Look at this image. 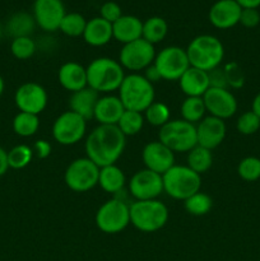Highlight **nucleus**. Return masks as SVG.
<instances>
[{
	"label": "nucleus",
	"mask_w": 260,
	"mask_h": 261,
	"mask_svg": "<svg viewBox=\"0 0 260 261\" xmlns=\"http://www.w3.org/2000/svg\"><path fill=\"white\" fill-rule=\"evenodd\" d=\"M99 167L89 158H78L68 166L64 181L70 190L86 193L98 185Z\"/></svg>",
	"instance_id": "nucleus-9"
},
{
	"label": "nucleus",
	"mask_w": 260,
	"mask_h": 261,
	"mask_svg": "<svg viewBox=\"0 0 260 261\" xmlns=\"http://www.w3.org/2000/svg\"><path fill=\"white\" fill-rule=\"evenodd\" d=\"M154 87L144 75L132 73L125 75L119 88V98L125 110L144 112L154 102Z\"/></svg>",
	"instance_id": "nucleus-4"
},
{
	"label": "nucleus",
	"mask_w": 260,
	"mask_h": 261,
	"mask_svg": "<svg viewBox=\"0 0 260 261\" xmlns=\"http://www.w3.org/2000/svg\"><path fill=\"white\" fill-rule=\"evenodd\" d=\"M260 23V13L257 9H242L240 24L246 28H255Z\"/></svg>",
	"instance_id": "nucleus-42"
},
{
	"label": "nucleus",
	"mask_w": 260,
	"mask_h": 261,
	"mask_svg": "<svg viewBox=\"0 0 260 261\" xmlns=\"http://www.w3.org/2000/svg\"><path fill=\"white\" fill-rule=\"evenodd\" d=\"M9 165H8V152L4 148L0 147V177L7 173Z\"/></svg>",
	"instance_id": "nucleus-46"
},
{
	"label": "nucleus",
	"mask_w": 260,
	"mask_h": 261,
	"mask_svg": "<svg viewBox=\"0 0 260 261\" xmlns=\"http://www.w3.org/2000/svg\"><path fill=\"white\" fill-rule=\"evenodd\" d=\"M160 142L173 153H189L198 145L196 126L185 120H170L158 133Z\"/></svg>",
	"instance_id": "nucleus-7"
},
{
	"label": "nucleus",
	"mask_w": 260,
	"mask_h": 261,
	"mask_svg": "<svg viewBox=\"0 0 260 261\" xmlns=\"http://www.w3.org/2000/svg\"><path fill=\"white\" fill-rule=\"evenodd\" d=\"M208 76H209V84H211L212 88L228 89V84H227V79H226V75H224L223 68L218 66V68L208 71Z\"/></svg>",
	"instance_id": "nucleus-43"
},
{
	"label": "nucleus",
	"mask_w": 260,
	"mask_h": 261,
	"mask_svg": "<svg viewBox=\"0 0 260 261\" xmlns=\"http://www.w3.org/2000/svg\"><path fill=\"white\" fill-rule=\"evenodd\" d=\"M37 50V45L31 37L13 38L10 43V53L18 60H27L32 58Z\"/></svg>",
	"instance_id": "nucleus-38"
},
{
	"label": "nucleus",
	"mask_w": 260,
	"mask_h": 261,
	"mask_svg": "<svg viewBox=\"0 0 260 261\" xmlns=\"http://www.w3.org/2000/svg\"><path fill=\"white\" fill-rule=\"evenodd\" d=\"M163 193L176 200L185 201L200 191L201 176L188 166H172L162 175Z\"/></svg>",
	"instance_id": "nucleus-6"
},
{
	"label": "nucleus",
	"mask_w": 260,
	"mask_h": 261,
	"mask_svg": "<svg viewBox=\"0 0 260 261\" xmlns=\"http://www.w3.org/2000/svg\"><path fill=\"white\" fill-rule=\"evenodd\" d=\"M36 20L27 12H17L12 14L5 24V31L12 38L31 37L36 28Z\"/></svg>",
	"instance_id": "nucleus-26"
},
{
	"label": "nucleus",
	"mask_w": 260,
	"mask_h": 261,
	"mask_svg": "<svg viewBox=\"0 0 260 261\" xmlns=\"http://www.w3.org/2000/svg\"><path fill=\"white\" fill-rule=\"evenodd\" d=\"M87 86L97 93L119 91L125 78L124 68L111 58H97L87 66Z\"/></svg>",
	"instance_id": "nucleus-2"
},
{
	"label": "nucleus",
	"mask_w": 260,
	"mask_h": 261,
	"mask_svg": "<svg viewBox=\"0 0 260 261\" xmlns=\"http://www.w3.org/2000/svg\"><path fill=\"white\" fill-rule=\"evenodd\" d=\"M153 65L157 68L161 78L165 81H178L190 68L185 48L178 46H168L155 54Z\"/></svg>",
	"instance_id": "nucleus-10"
},
{
	"label": "nucleus",
	"mask_w": 260,
	"mask_h": 261,
	"mask_svg": "<svg viewBox=\"0 0 260 261\" xmlns=\"http://www.w3.org/2000/svg\"><path fill=\"white\" fill-rule=\"evenodd\" d=\"M242 8L236 0H217L208 13L209 22L218 30H229L240 23Z\"/></svg>",
	"instance_id": "nucleus-19"
},
{
	"label": "nucleus",
	"mask_w": 260,
	"mask_h": 261,
	"mask_svg": "<svg viewBox=\"0 0 260 261\" xmlns=\"http://www.w3.org/2000/svg\"><path fill=\"white\" fill-rule=\"evenodd\" d=\"M122 15V10L120 5L115 2H106L102 4L99 9V17L107 20L109 23H115Z\"/></svg>",
	"instance_id": "nucleus-41"
},
{
	"label": "nucleus",
	"mask_w": 260,
	"mask_h": 261,
	"mask_svg": "<svg viewBox=\"0 0 260 261\" xmlns=\"http://www.w3.org/2000/svg\"><path fill=\"white\" fill-rule=\"evenodd\" d=\"M237 132L242 135H252L260 129V119L252 111H246L237 119Z\"/></svg>",
	"instance_id": "nucleus-39"
},
{
	"label": "nucleus",
	"mask_w": 260,
	"mask_h": 261,
	"mask_svg": "<svg viewBox=\"0 0 260 261\" xmlns=\"http://www.w3.org/2000/svg\"><path fill=\"white\" fill-rule=\"evenodd\" d=\"M142 160L145 168L163 175L166 171L175 166V153L160 140L150 142L143 148Z\"/></svg>",
	"instance_id": "nucleus-17"
},
{
	"label": "nucleus",
	"mask_w": 260,
	"mask_h": 261,
	"mask_svg": "<svg viewBox=\"0 0 260 261\" xmlns=\"http://www.w3.org/2000/svg\"><path fill=\"white\" fill-rule=\"evenodd\" d=\"M181 117L190 124H198L204 119L205 115V105L203 97H186L180 107Z\"/></svg>",
	"instance_id": "nucleus-29"
},
{
	"label": "nucleus",
	"mask_w": 260,
	"mask_h": 261,
	"mask_svg": "<svg viewBox=\"0 0 260 261\" xmlns=\"http://www.w3.org/2000/svg\"><path fill=\"white\" fill-rule=\"evenodd\" d=\"M206 112L217 119L226 120L233 116L237 111L236 97L224 88H209L203 96Z\"/></svg>",
	"instance_id": "nucleus-16"
},
{
	"label": "nucleus",
	"mask_w": 260,
	"mask_h": 261,
	"mask_svg": "<svg viewBox=\"0 0 260 261\" xmlns=\"http://www.w3.org/2000/svg\"><path fill=\"white\" fill-rule=\"evenodd\" d=\"M4 89H5L4 79H3V76L0 75V97H2V96H3V93H4Z\"/></svg>",
	"instance_id": "nucleus-49"
},
{
	"label": "nucleus",
	"mask_w": 260,
	"mask_h": 261,
	"mask_svg": "<svg viewBox=\"0 0 260 261\" xmlns=\"http://www.w3.org/2000/svg\"><path fill=\"white\" fill-rule=\"evenodd\" d=\"M168 32V24L163 18L150 17L145 22H143L142 38L148 41L152 45L165 40Z\"/></svg>",
	"instance_id": "nucleus-28"
},
{
	"label": "nucleus",
	"mask_w": 260,
	"mask_h": 261,
	"mask_svg": "<svg viewBox=\"0 0 260 261\" xmlns=\"http://www.w3.org/2000/svg\"><path fill=\"white\" fill-rule=\"evenodd\" d=\"M98 94L99 93H97L96 91H93L89 87H86V88L81 89L78 92H74V93H71L70 99H69L70 111L78 114L79 116H82L87 121L93 119L94 109H96V105L99 98Z\"/></svg>",
	"instance_id": "nucleus-24"
},
{
	"label": "nucleus",
	"mask_w": 260,
	"mask_h": 261,
	"mask_svg": "<svg viewBox=\"0 0 260 261\" xmlns=\"http://www.w3.org/2000/svg\"><path fill=\"white\" fill-rule=\"evenodd\" d=\"M170 109L162 102H153L144 111V120L153 126L162 127L170 121Z\"/></svg>",
	"instance_id": "nucleus-36"
},
{
	"label": "nucleus",
	"mask_w": 260,
	"mask_h": 261,
	"mask_svg": "<svg viewBox=\"0 0 260 261\" xmlns=\"http://www.w3.org/2000/svg\"><path fill=\"white\" fill-rule=\"evenodd\" d=\"M180 89L186 97H203L211 88L206 71L190 66L178 79Z\"/></svg>",
	"instance_id": "nucleus-22"
},
{
	"label": "nucleus",
	"mask_w": 260,
	"mask_h": 261,
	"mask_svg": "<svg viewBox=\"0 0 260 261\" xmlns=\"http://www.w3.org/2000/svg\"><path fill=\"white\" fill-rule=\"evenodd\" d=\"M65 14L63 0H35L33 3L32 15L36 24L45 32L58 31Z\"/></svg>",
	"instance_id": "nucleus-15"
},
{
	"label": "nucleus",
	"mask_w": 260,
	"mask_h": 261,
	"mask_svg": "<svg viewBox=\"0 0 260 261\" xmlns=\"http://www.w3.org/2000/svg\"><path fill=\"white\" fill-rule=\"evenodd\" d=\"M227 127L223 120L213 116H206L196 125V140L198 145L213 150L226 138Z\"/></svg>",
	"instance_id": "nucleus-18"
},
{
	"label": "nucleus",
	"mask_w": 260,
	"mask_h": 261,
	"mask_svg": "<svg viewBox=\"0 0 260 261\" xmlns=\"http://www.w3.org/2000/svg\"><path fill=\"white\" fill-rule=\"evenodd\" d=\"M58 79L60 86L71 93L88 87L87 86V69L75 61L63 64L59 69Z\"/></svg>",
	"instance_id": "nucleus-21"
},
{
	"label": "nucleus",
	"mask_w": 260,
	"mask_h": 261,
	"mask_svg": "<svg viewBox=\"0 0 260 261\" xmlns=\"http://www.w3.org/2000/svg\"><path fill=\"white\" fill-rule=\"evenodd\" d=\"M47 92L35 82H28L18 87L14 94L15 106L20 112L40 115L47 106Z\"/></svg>",
	"instance_id": "nucleus-14"
},
{
	"label": "nucleus",
	"mask_w": 260,
	"mask_h": 261,
	"mask_svg": "<svg viewBox=\"0 0 260 261\" xmlns=\"http://www.w3.org/2000/svg\"><path fill=\"white\" fill-rule=\"evenodd\" d=\"M213 165V154L212 150L206 148L196 145L188 153V167L191 168L194 172L203 175Z\"/></svg>",
	"instance_id": "nucleus-30"
},
{
	"label": "nucleus",
	"mask_w": 260,
	"mask_h": 261,
	"mask_svg": "<svg viewBox=\"0 0 260 261\" xmlns=\"http://www.w3.org/2000/svg\"><path fill=\"white\" fill-rule=\"evenodd\" d=\"M185 50L190 66L206 73L221 66L224 58L223 43L212 35L196 36Z\"/></svg>",
	"instance_id": "nucleus-3"
},
{
	"label": "nucleus",
	"mask_w": 260,
	"mask_h": 261,
	"mask_svg": "<svg viewBox=\"0 0 260 261\" xmlns=\"http://www.w3.org/2000/svg\"><path fill=\"white\" fill-rule=\"evenodd\" d=\"M125 184H126V177L120 167L116 165L105 166L99 168V177L98 185L103 191L109 194H117L122 191Z\"/></svg>",
	"instance_id": "nucleus-27"
},
{
	"label": "nucleus",
	"mask_w": 260,
	"mask_h": 261,
	"mask_svg": "<svg viewBox=\"0 0 260 261\" xmlns=\"http://www.w3.org/2000/svg\"><path fill=\"white\" fill-rule=\"evenodd\" d=\"M237 175L247 182L260 180V158L252 155L242 158L237 166Z\"/></svg>",
	"instance_id": "nucleus-37"
},
{
	"label": "nucleus",
	"mask_w": 260,
	"mask_h": 261,
	"mask_svg": "<svg viewBox=\"0 0 260 261\" xmlns=\"http://www.w3.org/2000/svg\"><path fill=\"white\" fill-rule=\"evenodd\" d=\"M130 195L135 200H153L163 193L162 175L144 168L137 171L129 181Z\"/></svg>",
	"instance_id": "nucleus-13"
},
{
	"label": "nucleus",
	"mask_w": 260,
	"mask_h": 261,
	"mask_svg": "<svg viewBox=\"0 0 260 261\" xmlns=\"http://www.w3.org/2000/svg\"><path fill=\"white\" fill-rule=\"evenodd\" d=\"M2 37H3V27L2 24H0V40H2Z\"/></svg>",
	"instance_id": "nucleus-50"
},
{
	"label": "nucleus",
	"mask_w": 260,
	"mask_h": 261,
	"mask_svg": "<svg viewBox=\"0 0 260 261\" xmlns=\"http://www.w3.org/2000/svg\"><path fill=\"white\" fill-rule=\"evenodd\" d=\"M126 145V137L120 132L117 125H98L94 127L86 140L87 158L99 168L115 165Z\"/></svg>",
	"instance_id": "nucleus-1"
},
{
	"label": "nucleus",
	"mask_w": 260,
	"mask_h": 261,
	"mask_svg": "<svg viewBox=\"0 0 260 261\" xmlns=\"http://www.w3.org/2000/svg\"><path fill=\"white\" fill-rule=\"evenodd\" d=\"M130 223L140 232L152 233L163 228L168 221V209L162 201L135 200L129 205Z\"/></svg>",
	"instance_id": "nucleus-5"
},
{
	"label": "nucleus",
	"mask_w": 260,
	"mask_h": 261,
	"mask_svg": "<svg viewBox=\"0 0 260 261\" xmlns=\"http://www.w3.org/2000/svg\"><path fill=\"white\" fill-rule=\"evenodd\" d=\"M32 158V147L18 144L8 152V165H9V168H13V170H22L30 165Z\"/></svg>",
	"instance_id": "nucleus-35"
},
{
	"label": "nucleus",
	"mask_w": 260,
	"mask_h": 261,
	"mask_svg": "<svg viewBox=\"0 0 260 261\" xmlns=\"http://www.w3.org/2000/svg\"><path fill=\"white\" fill-rule=\"evenodd\" d=\"M242 9H257L260 7V0H236Z\"/></svg>",
	"instance_id": "nucleus-47"
},
{
	"label": "nucleus",
	"mask_w": 260,
	"mask_h": 261,
	"mask_svg": "<svg viewBox=\"0 0 260 261\" xmlns=\"http://www.w3.org/2000/svg\"><path fill=\"white\" fill-rule=\"evenodd\" d=\"M33 157H37L38 160H45L51 154V144L47 140L40 139L35 142L32 147Z\"/></svg>",
	"instance_id": "nucleus-44"
},
{
	"label": "nucleus",
	"mask_w": 260,
	"mask_h": 261,
	"mask_svg": "<svg viewBox=\"0 0 260 261\" xmlns=\"http://www.w3.org/2000/svg\"><path fill=\"white\" fill-rule=\"evenodd\" d=\"M144 78L147 79L148 82H150V83H157V82H160L161 79V75H160V73H158V70H157V68H155L154 65H149L148 66L147 69H145V71H144Z\"/></svg>",
	"instance_id": "nucleus-45"
},
{
	"label": "nucleus",
	"mask_w": 260,
	"mask_h": 261,
	"mask_svg": "<svg viewBox=\"0 0 260 261\" xmlns=\"http://www.w3.org/2000/svg\"><path fill=\"white\" fill-rule=\"evenodd\" d=\"M223 71H224V75H226L228 87L239 89L244 86L245 75L242 69L239 66V64L227 63L226 65L223 66Z\"/></svg>",
	"instance_id": "nucleus-40"
},
{
	"label": "nucleus",
	"mask_w": 260,
	"mask_h": 261,
	"mask_svg": "<svg viewBox=\"0 0 260 261\" xmlns=\"http://www.w3.org/2000/svg\"><path fill=\"white\" fill-rule=\"evenodd\" d=\"M13 132L22 138H30L37 133L40 127L38 115L27 114V112H18L12 122Z\"/></svg>",
	"instance_id": "nucleus-31"
},
{
	"label": "nucleus",
	"mask_w": 260,
	"mask_h": 261,
	"mask_svg": "<svg viewBox=\"0 0 260 261\" xmlns=\"http://www.w3.org/2000/svg\"><path fill=\"white\" fill-rule=\"evenodd\" d=\"M251 111L260 119V92L254 97V99H252Z\"/></svg>",
	"instance_id": "nucleus-48"
},
{
	"label": "nucleus",
	"mask_w": 260,
	"mask_h": 261,
	"mask_svg": "<svg viewBox=\"0 0 260 261\" xmlns=\"http://www.w3.org/2000/svg\"><path fill=\"white\" fill-rule=\"evenodd\" d=\"M143 125H144V115L142 112L129 111V110H125L117 122V127L125 137L139 134L140 130L143 129Z\"/></svg>",
	"instance_id": "nucleus-33"
},
{
	"label": "nucleus",
	"mask_w": 260,
	"mask_h": 261,
	"mask_svg": "<svg viewBox=\"0 0 260 261\" xmlns=\"http://www.w3.org/2000/svg\"><path fill=\"white\" fill-rule=\"evenodd\" d=\"M94 219L97 228L103 233H120L130 224L129 205L121 199H110L99 206Z\"/></svg>",
	"instance_id": "nucleus-8"
},
{
	"label": "nucleus",
	"mask_w": 260,
	"mask_h": 261,
	"mask_svg": "<svg viewBox=\"0 0 260 261\" xmlns=\"http://www.w3.org/2000/svg\"><path fill=\"white\" fill-rule=\"evenodd\" d=\"M155 59L154 45L145 41L144 38H139L133 42L125 43L119 54V63L124 69L138 73L140 70H145L149 65H152Z\"/></svg>",
	"instance_id": "nucleus-11"
},
{
	"label": "nucleus",
	"mask_w": 260,
	"mask_h": 261,
	"mask_svg": "<svg viewBox=\"0 0 260 261\" xmlns=\"http://www.w3.org/2000/svg\"><path fill=\"white\" fill-rule=\"evenodd\" d=\"M184 208L191 216H205L213 208V200H212V198L208 194L198 191V193L191 195L190 198H188L184 201Z\"/></svg>",
	"instance_id": "nucleus-32"
},
{
	"label": "nucleus",
	"mask_w": 260,
	"mask_h": 261,
	"mask_svg": "<svg viewBox=\"0 0 260 261\" xmlns=\"http://www.w3.org/2000/svg\"><path fill=\"white\" fill-rule=\"evenodd\" d=\"M124 111L125 107L119 97L107 94L98 98L93 119H96L99 125H117Z\"/></svg>",
	"instance_id": "nucleus-20"
},
{
	"label": "nucleus",
	"mask_w": 260,
	"mask_h": 261,
	"mask_svg": "<svg viewBox=\"0 0 260 261\" xmlns=\"http://www.w3.org/2000/svg\"><path fill=\"white\" fill-rule=\"evenodd\" d=\"M87 132V120L73 111H65L56 117L53 125V138L61 145L81 142Z\"/></svg>",
	"instance_id": "nucleus-12"
},
{
	"label": "nucleus",
	"mask_w": 260,
	"mask_h": 261,
	"mask_svg": "<svg viewBox=\"0 0 260 261\" xmlns=\"http://www.w3.org/2000/svg\"><path fill=\"white\" fill-rule=\"evenodd\" d=\"M83 38L86 43L94 47H101L107 45L114 38L112 36V24L101 17H94L87 20Z\"/></svg>",
	"instance_id": "nucleus-25"
},
{
	"label": "nucleus",
	"mask_w": 260,
	"mask_h": 261,
	"mask_svg": "<svg viewBox=\"0 0 260 261\" xmlns=\"http://www.w3.org/2000/svg\"><path fill=\"white\" fill-rule=\"evenodd\" d=\"M143 22L135 15L122 14L115 23H112V36L116 41L125 43L142 38Z\"/></svg>",
	"instance_id": "nucleus-23"
},
{
	"label": "nucleus",
	"mask_w": 260,
	"mask_h": 261,
	"mask_svg": "<svg viewBox=\"0 0 260 261\" xmlns=\"http://www.w3.org/2000/svg\"><path fill=\"white\" fill-rule=\"evenodd\" d=\"M87 19L79 13H66L64 15L63 20L60 23L59 30L68 37H79L83 36L84 30H86Z\"/></svg>",
	"instance_id": "nucleus-34"
}]
</instances>
